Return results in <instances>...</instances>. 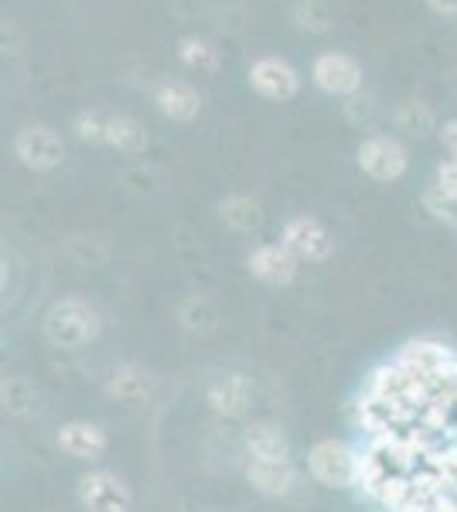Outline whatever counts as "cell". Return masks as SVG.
<instances>
[{"label":"cell","mask_w":457,"mask_h":512,"mask_svg":"<svg viewBox=\"0 0 457 512\" xmlns=\"http://www.w3.org/2000/svg\"><path fill=\"white\" fill-rule=\"evenodd\" d=\"M41 335L62 352H79L103 335V318L86 297H58L41 318Z\"/></svg>","instance_id":"1"},{"label":"cell","mask_w":457,"mask_h":512,"mask_svg":"<svg viewBox=\"0 0 457 512\" xmlns=\"http://www.w3.org/2000/svg\"><path fill=\"white\" fill-rule=\"evenodd\" d=\"M307 475L331 492H345L359 485V448L338 437H324V441L307 448Z\"/></svg>","instance_id":"2"},{"label":"cell","mask_w":457,"mask_h":512,"mask_svg":"<svg viewBox=\"0 0 457 512\" xmlns=\"http://www.w3.org/2000/svg\"><path fill=\"white\" fill-rule=\"evenodd\" d=\"M79 502L86 512H130L134 509V489L127 485V478L96 468L86 472L76 485Z\"/></svg>","instance_id":"3"},{"label":"cell","mask_w":457,"mask_h":512,"mask_svg":"<svg viewBox=\"0 0 457 512\" xmlns=\"http://www.w3.org/2000/svg\"><path fill=\"white\" fill-rule=\"evenodd\" d=\"M355 158H359V168L365 171V175H369L372 181H382V185L400 181L406 175V168H410V154H406V147L389 134H369L359 144Z\"/></svg>","instance_id":"4"},{"label":"cell","mask_w":457,"mask_h":512,"mask_svg":"<svg viewBox=\"0 0 457 512\" xmlns=\"http://www.w3.org/2000/svg\"><path fill=\"white\" fill-rule=\"evenodd\" d=\"M280 243L301 263H324L335 253V239H331L328 226L314 216H290L280 229Z\"/></svg>","instance_id":"5"},{"label":"cell","mask_w":457,"mask_h":512,"mask_svg":"<svg viewBox=\"0 0 457 512\" xmlns=\"http://www.w3.org/2000/svg\"><path fill=\"white\" fill-rule=\"evenodd\" d=\"M14 154L28 171H55L65 161V140L58 130L35 123L14 137Z\"/></svg>","instance_id":"6"},{"label":"cell","mask_w":457,"mask_h":512,"mask_svg":"<svg viewBox=\"0 0 457 512\" xmlns=\"http://www.w3.org/2000/svg\"><path fill=\"white\" fill-rule=\"evenodd\" d=\"M311 79L328 96H355L362 93V65L348 52H321L311 65Z\"/></svg>","instance_id":"7"},{"label":"cell","mask_w":457,"mask_h":512,"mask_svg":"<svg viewBox=\"0 0 457 512\" xmlns=\"http://www.w3.org/2000/svg\"><path fill=\"white\" fill-rule=\"evenodd\" d=\"M249 86H253L256 96L287 103V99L301 93V76H297V69L290 62L277 59V55H263V59L249 65Z\"/></svg>","instance_id":"8"},{"label":"cell","mask_w":457,"mask_h":512,"mask_svg":"<svg viewBox=\"0 0 457 512\" xmlns=\"http://www.w3.org/2000/svg\"><path fill=\"white\" fill-rule=\"evenodd\" d=\"M246 267H249V274H253V280H260V284H267V287H290L297 280V274H301V260H297L284 243L253 246L246 256Z\"/></svg>","instance_id":"9"},{"label":"cell","mask_w":457,"mask_h":512,"mask_svg":"<svg viewBox=\"0 0 457 512\" xmlns=\"http://www.w3.org/2000/svg\"><path fill=\"white\" fill-rule=\"evenodd\" d=\"M55 444L62 454H69L72 461H99L110 451V434L103 431L93 420H65L55 434Z\"/></svg>","instance_id":"10"},{"label":"cell","mask_w":457,"mask_h":512,"mask_svg":"<svg viewBox=\"0 0 457 512\" xmlns=\"http://www.w3.org/2000/svg\"><path fill=\"white\" fill-rule=\"evenodd\" d=\"M205 403H209V410L215 417L239 420L253 407V383H249V376L243 373L219 376L215 383H209V390H205Z\"/></svg>","instance_id":"11"},{"label":"cell","mask_w":457,"mask_h":512,"mask_svg":"<svg viewBox=\"0 0 457 512\" xmlns=\"http://www.w3.org/2000/svg\"><path fill=\"white\" fill-rule=\"evenodd\" d=\"M246 482L253 485V492L267 495V499H284L297 489L301 472H297L294 461H253L246 465Z\"/></svg>","instance_id":"12"},{"label":"cell","mask_w":457,"mask_h":512,"mask_svg":"<svg viewBox=\"0 0 457 512\" xmlns=\"http://www.w3.org/2000/svg\"><path fill=\"white\" fill-rule=\"evenodd\" d=\"M243 448L253 461H287L290 458V437L273 420H253L243 431Z\"/></svg>","instance_id":"13"},{"label":"cell","mask_w":457,"mask_h":512,"mask_svg":"<svg viewBox=\"0 0 457 512\" xmlns=\"http://www.w3.org/2000/svg\"><path fill=\"white\" fill-rule=\"evenodd\" d=\"M154 106L174 123H191L202 113V96H198V89H191L188 82L168 79L154 89Z\"/></svg>","instance_id":"14"},{"label":"cell","mask_w":457,"mask_h":512,"mask_svg":"<svg viewBox=\"0 0 457 512\" xmlns=\"http://www.w3.org/2000/svg\"><path fill=\"white\" fill-rule=\"evenodd\" d=\"M154 390V379L144 366H134V362H123L116 366L110 376H106V393L120 403H144Z\"/></svg>","instance_id":"15"},{"label":"cell","mask_w":457,"mask_h":512,"mask_svg":"<svg viewBox=\"0 0 457 512\" xmlns=\"http://www.w3.org/2000/svg\"><path fill=\"white\" fill-rule=\"evenodd\" d=\"M106 144L116 147L120 154H144L147 144H151V137H147V127L137 117H127V113H113Z\"/></svg>","instance_id":"16"},{"label":"cell","mask_w":457,"mask_h":512,"mask_svg":"<svg viewBox=\"0 0 457 512\" xmlns=\"http://www.w3.org/2000/svg\"><path fill=\"white\" fill-rule=\"evenodd\" d=\"M178 59H181V65H188V69L202 72V76L219 72V48L198 35H185L178 41Z\"/></svg>","instance_id":"17"},{"label":"cell","mask_w":457,"mask_h":512,"mask_svg":"<svg viewBox=\"0 0 457 512\" xmlns=\"http://www.w3.org/2000/svg\"><path fill=\"white\" fill-rule=\"evenodd\" d=\"M219 216L229 229H236V233H249L253 226H260L263 212H260V202H253L249 195H229L219 202Z\"/></svg>","instance_id":"18"},{"label":"cell","mask_w":457,"mask_h":512,"mask_svg":"<svg viewBox=\"0 0 457 512\" xmlns=\"http://www.w3.org/2000/svg\"><path fill=\"white\" fill-rule=\"evenodd\" d=\"M396 127L406 130L410 137H427L437 130V117L423 99H410V103H403L400 110H396Z\"/></svg>","instance_id":"19"},{"label":"cell","mask_w":457,"mask_h":512,"mask_svg":"<svg viewBox=\"0 0 457 512\" xmlns=\"http://www.w3.org/2000/svg\"><path fill=\"white\" fill-rule=\"evenodd\" d=\"M423 209H427L437 222L457 229V195H447L444 188L430 185L427 192H423Z\"/></svg>","instance_id":"20"},{"label":"cell","mask_w":457,"mask_h":512,"mask_svg":"<svg viewBox=\"0 0 457 512\" xmlns=\"http://www.w3.org/2000/svg\"><path fill=\"white\" fill-rule=\"evenodd\" d=\"M72 130H76V137L82 144H106V134H110V117L99 110H86L79 113L76 123H72Z\"/></svg>","instance_id":"21"},{"label":"cell","mask_w":457,"mask_h":512,"mask_svg":"<svg viewBox=\"0 0 457 512\" xmlns=\"http://www.w3.org/2000/svg\"><path fill=\"white\" fill-rule=\"evenodd\" d=\"M345 117L352 127L369 130V127H376V120H379V103L365 93H355V96L345 99Z\"/></svg>","instance_id":"22"},{"label":"cell","mask_w":457,"mask_h":512,"mask_svg":"<svg viewBox=\"0 0 457 512\" xmlns=\"http://www.w3.org/2000/svg\"><path fill=\"white\" fill-rule=\"evenodd\" d=\"M294 18H297L301 28L314 31V35H324V31L331 28V11L321 4V0H297Z\"/></svg>","instance_id":"23"},{"label":"cell","mask_w":457,"mask_h":512,"mask_svg":"<svg viewBox=\"0 0 457 512\" xmlns=\"http://www.w3.org/2000/svg\"><path fill=\"white\" fill-rule=\"evenodd\" d=\"M437 188H444L447 195H457V161H447L437 168Z\"/></svg>","instance_id":"24"},{"label":"cell","mask_w":457,"mask_h":512,"mask_svg":"<svg viewBox=\"0 0 457 512\" xmlns=\"http://www.w3.org/2000/svg\"><path fill=\"white\" fill-rule=\"evenodd\" d=\"M440 140H444L447 151L457 154V117H454V120H447L444 127H440Z\"/></svg>","instance_id":"25"},{"label":"cell","mask_w":457,"mask_h":512,"mask_svg":"<svg viewBox=\"0 0 457 512\" xmlns=\"http://www.w3.org/2000/svg\"><path fill=\"white\" fill-rule=\"evenodd\" d=\"M427 7H434L437 14H447V18H457V0H427Z\"/></svg>","instance_id":"26"},{"label":"cell","mask_w":457,"mask_h":512,"mask_svg":"<svg viewBox=\"0 0 457 512\" xmlns=\"http://www.w3.org/2000/svg\"><path fill=\"white\" fill-rule=\"evenodd\" d=\"M454 161H457V154H454Z\"/></svg>","instance_id":"27"}]
</instances>
